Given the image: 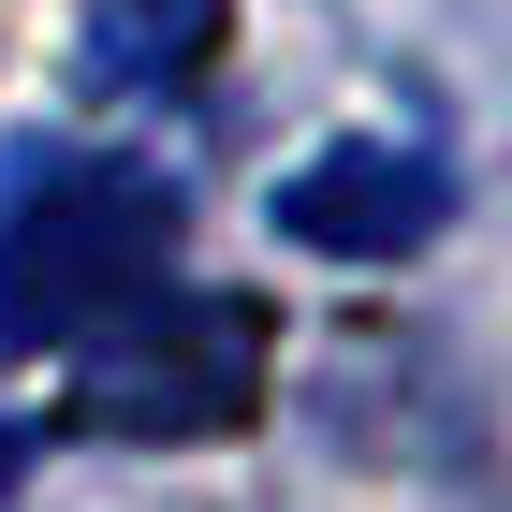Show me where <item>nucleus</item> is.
<instances>
[{"mask_svg":"<svg viewBox=\"0 0 512 512\" xmlns=\"http://www.w3.org/2000/svg\"><path fill=\"white\" fill-rule=\"evenodd\" d=\"M176 249V176L147 161H30L0 220V352H74L103 308H132Z\"/></svg>","mask_w":512,"mask_h":512,"instance_id":"f257e3e1","label":"nucleus"},{"mask_svg":"<svg viewBox=\"0 0 512 512\" xmlns=\"http://www.w3.org/2000/svg\"><path fill=\"white\" fill-rule=\"evenodd\" d=\"M278 322L264 293H132L74 337V425L88 439H235L264 410Z\"/></svg>","mask_w":512,"mask_h":512,"instance_id":"f03ea898","label":"nucleus"},{"mask_svg":"<svg viewBox=\"0 0 512 512\" xmlns=\"http://www.w3.org/2000/svg\"><path fill=\"white\" fill-rule=\"evenodd\" d=\"M264 205H278V235L322 249V264H395V249L439 235V161H410V147H308Z\"/></svg>","mask_w":512,"mask_h":512,"instance_id":"7ed1b4c3","label":"nucleus"},{"mask_svg":"<svg viewBox=\"0 0 512 512\" xmlns=\"http://www.w3.org/2000/svg\"><path fill=\"white\" fill-rule=\"evenodd\" d=\"M15 469H30V439H15V425H0V483H15Z\"/></svg>","mask_w":512,"mask_h":512,"instance_id":"39448f33","label":"nucleus"},{"mask_svg":"<svg viewBox=\"0 0 512 512\" xmlns=\"http://www.w3.org/2000/svg\"><path fill=\"white\" fill-rule=\"evenodd\" d=\"M220 30H235V0H103L74 30V74H88V103H161L220 59Z\"/></svg>","mask_w":512,"mask_h":512,"instance_id":"20e7f679","label":"nucleus"}]
</instances>
